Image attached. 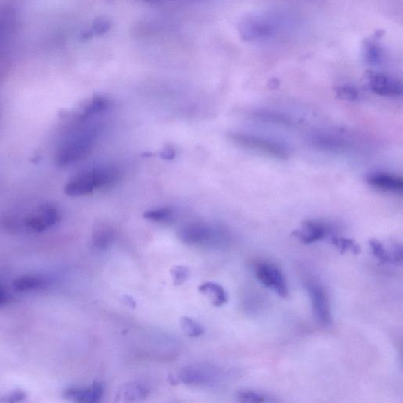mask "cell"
Returning <instances> with one entry per match:
<instances>
[{"label": "cell", "instance_id": "obj_1", "mask_svg": "<svg viewBox=\"0 0 403 403\" xmlns=\"http://www.w3.org/2000/svg\"><path fill=\"white\" fill-rule=\"evenodd\" d=\"M288 19L279 12L256 13L246 16L239 25L242 39L262 42L275 38L288 28Z\"/></svg>", "mask_w": 403, "mask_h": 403}, {"label": "cell", "instance_id": "obj_2", "mask_svg": "<svg viewBox=\"0 0 403 403\" xmlns=\"http://www.w3.org/2000/svg\"><path fill=\"white\" fill-rule=\"evenodd\" d=\"M119 176V171L111 165L95 166L75 176L66 185L65 192L69 196H87L114 185Z\"/></svg>", "mask_w": 403, "mask_h": 403}, {"label": "cell", "instance_id": "obj_3", "mask_svg": "<svg viewBox=\"0 0 403 403\" xmlns=\"http://www.w3.org/2000/svg\"><path fill=\"white\" fill-rule=\"evenodd\" d=\"M98 132L97 127L85 128L69 137L58 150V165H71L82 159L93 148Z\"/></svg>", "mask_w": 403, "mask_h": 403}, {"label": "cell", "instance_id": "obj_4", "mask_svg": "<svg viewBox=\"0 0 403 403\" xmlns=\"http://www.w3.org/2000/svg\"><path fill=\"white\" fill-rule=\"evenodd\" d=\"M228 137L238 146L266 155V157L281 160L289 158L288 148L283 144L271 139L241 132H230Z\"/></svg>", "mask_w": 403, "mask_h": 403}, {"label": "cell", "instance_id": "obj_5", "mask_svg": "<svg viewBox=\"0 0 403 403\" xmlns=\"http://www.w3.org/2000/svg\"><path fill=\"white\" fill-rule=\"evenodd\" d=\"M256 277L265 287L270 288L279 297L286 298L288 295V287L280 268L272 263L263 262L256 268Z\"/></svg>", "mask_w": 403, "mask_h": 403}, {"label": "cell", "instance_id": "obj_6", "mask_svg": "<svg viewBox=\"0 0 403 403\" xmlns=\"http://www.w3.org/2000/svg\"><path fill=\"white\" fill-rule=\"evenodd\" d=\"M371 91L383 97H399L402 94L401 80L389 74L371 71L367 73Z\"/></svg>", "mask_w": 403, "mask_h": 403}, {"label": "cell", "instance_id": "obj_7", "mask_svg": "<svg viewBox=\"0 0 403 403\" xmlns=\"http://www.w3.org/2000/svg\"><path fill=\"white\" fill-rule=\"evenodd\" d=\"M306 290L311 299L314 319L321 325L330 326L332 322L330 304L325 290L316 283L308 284Z\"/></svg>", "mask_w": 403, "mask_h": 403}, {"label": "cell", "instance_id": "obj_8", "mask_svg": "<svg viewBox=\"0 0 403 403\" xmlns=\"http://www.w3.org/2000/svg\"><path fill=\"white\" fill-rule=\"evenodd\" d=\"M311 146L321 152L342 154L352 148V143L341 135L327 132H316L309 138Z\"/></svg>", "mask_w": 403, "mask_h": 403}, {"label": "cell", "instance_id": "obj_9", "mask_svg": "<svg viewBox=\"0 0 403 403\" xmlns=\"http://www.w3.org/2000/svg\"><path fill=\"white\" fill-rule=\"evenodd\" d=\"M332 229L330 224L316 220L304 222L300 228L292 232L294 238L304 244H312L332 235Z\"/></svg>", "mask_w": 403, "mask_h": 403}, {"label": "cell", "instance_id": "obj_10", "mask_svg": "<svg viewBox=\"0 0 403 403\" xmlns=\"http://www.w3.org/2000/svg\"><path fill=\"white\" fill-rule=\"evenodd\" d=\"M216 238V232L205 223H191L183 227L179 238L187 245H200L209 243Z\"/></svg>", "mask_w": 403, "mask_h": 403}, {"label": "cell", "instance_id": "obj_11", "mask_svg": "<svg viewBox=\"0 0 403 403\" xmlns=\"http://www.w3.org/2000/svg\"><path fill=\"white\" fill-rule=\"evenodd\" d=\"M59 218V212L55 207L44 205L26 218L25 224L27 228L34 232H43L55 225Z\"/></svg>", "mask_w": 403, "mask_h": 403}, {"label": "cell", "instance_id": "obj_12", "mask_svg": "<svg viewBox=\"0 0 403 403\" xmlns=\"http://www.w3.org/2000/svg\"><path fill=\"white\" fill-rule=\"evenodd\" d=\"M216 371L209 365H191L180 374L183 383L191 386L211 384L216 379Z\"/></svg>", "mask_w": 403, "mask_h": 403}, {"label": "cell", "instance_id": "obj_13", "mask_svg": "<svg viewBox=\"0 0 403 403\" xmlns=\"http://www.w3.org/2000/svg\"><path fill=\"white\" fill-rule=\"evenodd\" d=\"M367 182L374 189L385 192L402 193L403 190L401 177L381 172H373L368 174Z\"/></svg>", "mask_w": 403, "mask_h": 403}, {"label": "cell", "instance_id": "obj_14", "mask_svg": "<svg viewBox=\"0 0 403 403\" xmlns=\"http://www.w3.org/2000/svg\"><path fill=\"white\" fill-rule=\"evenodd\" d=\"M104 389L100 382H94L89 388L71 387L64 391L66 399L78 402H99L104 395Z\"/></svg>", "mask_w": 403, "mask_h": 403}, {"label": "cell", "instance_id": "obj_15", "mask_svg": "<svg viewBox=\"0 0 403 403\" xmlns=\"http://www.w3.org/2000/svg\"><path fill=\"white\" fill-rule=\"evenodd\" d=\"M251 117L260 122L286 127H292L294 124L292 117L277 111L259 109L252 112Z\"/></svg>", "mask_w": 403, "mask_h": 403}, {"label": "cell", "instance_id": "obj_16", "mask_svg": "<svg viewBox=\"0 0 403 403\" xmlns=\"http://www.w3.org/2000/svg\"><path fill=\"white\" fill-rule=\"evenodd\" d=\"M198 291L209 298L212 304L218 306V308L228 303V294L219 284L214 282L203 283L198 287Z\"/></svg>", "mask_w": 403, "mask_h": 403}, {"label": "cell", "instance_id": "obj_17", "mask_svg": "<svg viewBox=\"0 0 403 403\" xmlns=\"http://www.w3.org/2000/svg\"><path fill=\"white\" fill-rule=\"evenodd\" d=\"M148 391L143 386L137 384L123 385L117 392V401L132 402L141 400L146 398Z\"/></svg>", "mask_w": 403, "mask_h": 403}, {"label": "cell", "instance_id": "obj_18", "mask_svg": "<svg viewBox=\"0 0 403 403\" xmlns=\"http://www.w3.org/2000/svg\"><path fill=\"white\" fill-rule=\"evenodd\" d=\"M363 57L369 65L378 66L384 61V51L378 43L368 41L363 47Z\"/></svg>", "mask_w": 403, "mask_h": 403}, {"label": "cell", "instance_id": "obj_19", "mask_svg": "<svg viewBox=\"0 0 403 403\" xmlns=\"http://www.w3.org/2000/svg\"><path fill=\"white\" fill-rule=\"evenodd\" d=\"M93 244L99 250H106L114 240V232L105 224L99 225L94 231Z\"/></svg>", "mask_w": 403, "mask_h": 403}, {"label": "cell", "instance_id": "obj_20", "mask_svg": "<svg viewBox=\"0 0 403 403\" xmlns=\"http://www.w3.org/2000/svg\"><path fill=\"white\" fill-rule=\"evenodd\" d=\"M109 105V101L102 96L93 98L79 116L80 121L86 122L91 117L101 114L108 109Z\"/></svg>", "mask_w": 403, "mask_h": 403}, {"label": "cell", "instance_id": "obj_21", "mask_svg": "<svg viewBox=\"0 0 403 403\" xmlns=\"http://www.w3.org/2000/svg\"><path fill=\"white\" fill-rule=\"evenodd\" d=\"M13 286L19 292H30L44 287L45 281L38 276L27 275L16 279Z\"/></svg>", "mask_w": 403, "mask_h": 403}, {"label": "cell", "instance_id": "obj_22", "mask_svg": "<svg viewBox=\"0 0 403 403\" xmlns=\"http://www.w3.org/2000/svg\"><path fill=\"white\" fill-rule=\"evenodd\" d=\"M330 243L336 247L341 253L350 252L353 255L361 253V247L352 239L343 238V236L331 235Z\"/></svg>", "mask_w": 403, "mask_h": 403}, {"label": "cell", "instance_id": "obj_23", "mask_svg": "<svg viewBox=\"0 0 403 403\" xmlns=\"http://www.w3.org/2000/svg\"><path fill=\"white\" fill-rule=\"evenodd\" d=\"M236 400L240 402L262 403L276 402L273 397L255 391L244 390L236 393Z\"/></svg>", "mask_w": 403, "mask_h": 403}, {"label": "cell", "instance_id": "obj_24", "mask_svg": "<svg viewBox=\"0 0 403 403\" xmlns=\"http://www.w3.org/2000/svg\"><path fill=\"white\" fill-rule=\"evenodd\" d=\"M369 245L376 259L383 264L392 265L390 249H387L382 243L376 239H371L369 241Z\"/></svg>", "mask_w": 403, "mask_h": 403}, {"label": "cell", "instance_id": "obj_25", "mask_svg": "<svg viewBox=\"0 0 403 403\" xmlns=\"http://www.w3.org/2000/svg\"><path fill=\"white\" fill-rule=\"evenodd\" d=\"M336 93L338 98L351 102V103H356L362 98L360 91L352 84H345L338 86L336 89Z\"/></svg>", "mask_w": 403, "mask_h": 403}, {"label": "cell", "instance_id": "obj_26", "mask_svg": "<svg viewBox=\"0 0 403 403\" xmlns=\"http://www.w3.org/2000/svg\"><path fill=\"white\" fill-rule=\"evenodd\" d=\"M180 327L185 334L190 337H198L203 334V327L196 321L187 316H183L180 320Z\"/></svg>", "mask_w": 403, "mask_h": 403}, {"label": "cell", "instance_id": "obj_27", "mask_svg": "<svg viewBox=\"0 0 403 403\" xmlns=\"http://www.w3.org/2000/svg\"><path fill=\"white\" fill-rule=\"evenodd\" d=\"M172 216H173V211L166 207L149 209V211H145L143 214L145 219L157 222L168 221Z\"/></svg>", "mask_w": 403, "mask_h": 403}, {"label": "cell", "instance_id": "obj_28", "mask_svg": "<svg viewBox=\"0 0 403 403\" xmlns=\"http://www.w3.org/2000/svg\"><path fill=\"white\" fill-rule=\"evenodd\" d=\"M174 286H181L189 280L191 276L189 268L182 266H176L170 271Z\"/></svg>", "mask_w": 403, "mask_h": 403}, {"label": "cell", "instance_id": "obj_29", "mask_svg": "<svg viewBox=\"0 0 403 403\" xmlns=\"http://www.w3.org/2000/svg\"><path fill=\"white\" fill-rule=\"evenodd\" d=\"M111 21L108 19H98L94 21L91 31L95 35H103L111 29Z\"/></svg>", "mask_w": 403, "mask_h": 403}, {"label": "cell", "instance_id": "obj_30", "mask_svg": "<svg viewBox=\"0 0 403 403\" xmlns=\"http://www.w3.org/2000/svg\"><path fill=\"white\" fill-rule=\"evenodd\" d=\"M26 394L23 391L21 390H16L12 392H10L7 395L2 397V399L0 400V402H18L23 401L25 399Z\"/></svg>", "mask_w": 403, "mask_h": 403}, {"label": "cell", "instance_id": "obj_31", "mask_svg": "<svg viewBox=\"0 0 403 403\" xmlns=\"http://www.w3.org/2000/svg\"><path fill=\"white\" fill-rule=\"evenodd\" d=\"M160 157L164 160H173L176 157V152L174 148H166L161 152Z\"/></svg>", "mask_w": 403, "mask_h": 403}, {"label": "cell", "instance_id": "obj_32", "mask_svg": "<svg viewBox=\"0 0 403 403\" xmlns=\"http://www.w3.org/2000/svg\"><path fill=\"white\" fill-rule=\"evenodd\" d=\"M124 301H125V303H126L128 306H130V308H135V306H136L135 301H134L131 297H128V295H126V297H124Z\"/></svg>", "mask_w": 403, "mask_h": 403}, {"label": "cell", "instance_id": "obj_33", "mask_svg": "<svg viewBox=\"0 0 403 403\" xmlns=\"http://www.w3.org/2000/svg\"><path fill=\"white\" fill-rule=\"evenodd\" d=\"M7 300V295L4 289L0 286V306H1Z\"/></svg>", "mask_w": 403, "mask_h": 403}]
</instances>
